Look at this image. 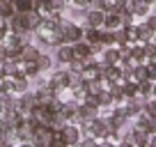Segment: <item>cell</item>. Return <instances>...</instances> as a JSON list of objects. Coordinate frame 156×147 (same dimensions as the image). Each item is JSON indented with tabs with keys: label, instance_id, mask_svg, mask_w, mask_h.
<instances>
[{
	"label": "cell",
	"instance_id": "cell-41",
	"mask_svg": "<svg viewBox=\"0 0 156 147\" xmlns=\"http://www.w3.org/2000/svg\"><path fill=\"white\" fill-rule=\"evenodd\" d=\"M154 97H156V81H154Z\"/></svg>",
	"mask_w": 156,
	"mask_h": 147
},
{
	"label": "cell",
	"instance_id": "cell-17",
	"mask_svg": "<svg viewBox=\"0 0 156 147\" xmlns=\"http://www.w3.org/2000/svg\"><path fill=\"white\" fill-rule=\"evenodd\" d=\"M37 64H39V69H41V74H48L51 69L55 67V60H53V53H39V58H37Z\"/></svg>",
	"mask_w": 156,
	"mask_h": 147
},
{
	"label": "cell",
	"instance_id": "cell-22",
	"mask_svg": "<svg viewBox=\"0 0 156 147\" xmlns=\"http://www.w3.org/2000/svg\"><path fill=\"white\" fill-rule=\"evenodd\" d=\"M0 94H16L14 76H2L0 78Z\"/></svg>",
	"mask_w": 156,
	"mask_h": 147
},
{
	"label": "cell",
	"instance_id": "cell-9",
	"mask_svg": "<svg viewBox=\"0 0 156 147\" xmlns=\"http://www.w3.org/2000/svg\"><path fill=\"white\" fill-rule=\"evenodd\" d=\"M71 48H73V55H76L78 60H87V58H92V44H90V41H85V39L73 41Z\"/></svg>",
	"mask_w": 156,
	"mask_h": 147
},
{
	"label": "cell",
	"instance_id": "cell-38",
	"mask_svg": "<svg viewBox=\"0 0 156 147\" xmlns=\"http://www.w3.org/2000/svg\"><path fill=\"white\" fill-rule=\"evenodd\" d=\"M149 145L156 147V133H149Z\"/></svg>",
	"mask_w": 156,
	"mask_h": 147
},
{
	"label": "cell",
	"instance_id": "cell-32",
	"mask_svg": "<svg viewBox=\"0 0 156 147\" xmlns=\"http://www.w3.org/2000/svg\"><path fill=\"white\" fill-rule=\"evenodd\" d=\"M145 60H156V44L154 41H145Z\"/></svg>",
	"mask_w": 156,
	"mask_h": 147
},
{
	"label": "cell",
	"instance_id": "cell-19",
	"mask_svg": "<svg viewBox=\"0 0 156 147\" xmlns=\"http://www.w3.org/2000/svg\"><path fill=\"white\" fill-rule=\"evenodd\" d=\"M131 131H133V145H138V147H147L149 145V133H147L145 129L131 127Z\"/></svg>",
	"mask_w": 156,
	"mask_h": 147
},
{
	"label": "cell",
	"instance_id": "cell-33",
	"mask_svg": "<svg viewBox=\"0 0 156 147\" xmlns=\"http://www.w3.org/2000/svg\"><path fill=\"white\" fill-rule=\"evenodd\" d=\"M126 41H129L126 30H124V28H117V30H115V46H124Z\"/></svg>",
	"mask_w": 156,
	"mask_h": 147
},
{
	"label": "cell",
	"instance_id": "cell-28",
	"mask_svg": "<svg viewBox=\"0 0 156 147\" xmlns=\"http://www.w3.org/2000/svg\"><path fill=\"white\" fill-rule=\"evenodd\" d=\"M99 39H101L106 46H115V30L101 28V37H99Z\"/></svg>",
	"mask_w": 156,
	"mask_h": 147
},
{
	"label": "cell",
	"instance_id": "cell-39",
	"mask_svg": "<svg viewBox=\"0 0 156 147\" xmlns=\"http://www.w3.org/2000/svg\"><path fill=\"white\" fill-rule=\"evenodd\" d=\"M5 76V60H0V78Z\"/></svg>",
	"mask_w": 156,
	"mask_h": 147
},
{
	"label": "cell",
	"instance_id": "cell-36",
	"mask_svg": "<svg viewBox=\"0 0 156 147\" xmlns=\"http://www.w3.org/2000/svg\"><path fill=\"white\" fill-rule=\"evenodd\" d=\"M147 71H149V81H156V60L147 62Z\"/></svg>",
	"mask_w": 156,
	"mask_h": 147
},
{
	"label": "cell",
	"instance_id": "cell-37",
	"mask_svg": "<svg viewBox=\"0 0 156 147\" xmlns=\"http://www.w3.org/2000/svg\"><path fill=\"white\" fill-rule=\"evenodd\" d=\"M142 21H145V23H147V25H149V28H151V30L156 32V14H154V12H151L149 16H145Z\"/></svg>",
	"mask_w": 156,
	"mask_h": 147
},
{
	"label": "cell",
	"instance_id": "cell-10",
	"mask_svg": "<svg viewBox=\"0 0 156 147\" xmlns=\"http://www.w3.org/2000/svg\"><path fill=\"white\" fill-rule=\"evenodd\" d=\"M7 28H9V32H25V14L23 12H16V14H12L9 19H7Z\"/></svg>",
	"mask_w": 156,
	"mask_h": 147
},
{
	"label": "cell",
	"instance_id": "cell-35",
	"mask_svg": "<svg viewBox=\"0 0 156 147\" xmlns=\"http://www.w3.org/2000/svg\"><path fill=\"white\" fill-rule=\"evenodd\" d=\"M90 7H92V9H103V12H108V0H90Z\"/></svg>",
	"mask_w": 156,
	"mask_h": 147
},
{
	"label": "cell",
	"instance_id": "cell-13",
	"mask_svg": "<svg viewBox=\"0 0 156 147\" xmlns=\"http://www.w3.org/2000/svg\"><path fill=\"white\" fill-rule=\"evenodd\" d=\"M19 99H21V103H23V108H25V113L30 115V110H32L34 106H37V92L34 90H25L23 94H19Z\"/></svg>",
	"mask_w": 156,
	"mask_h": 147
},
{
	"label": "cell",
	"instance_id": "cell-4",
	"mask_svg": "<svg viewBox=\"0 0 156 147\" xmlns=\"http://www.w3.org/2000/svg\"><path fill=\"white\" fill-rule=\"evenodd\" d=\"M51 53H53L55 67H67V64L71 62L73 58H76V55H73V48H71V44H67V41H64V44H60V46H55V48L51 51Z\"/></svg>",
	"mask_w": 156,
	"mask_h": 147
},
{
	"label": "cell",
	"instance_id": "cell-25",
	"mask_svg": "<svg viewBox=\"0 0 156 147\" xmlns=\"http://www.w3.org/2000/svg\"><path fill=\"white\" fill-rule=\"evenodd\" d=\"M122 85H124V97H126V99H131V97H136V94H140V92H138V83H136L133 78H124Z\"/></svg>",
	"mask_w": 156,
	"mask_h": 147
},
{
	"label": "cell",
	"instance_id": "cell-8",
	"mask_svg": "<svg viewBox=\"0 0 156 147\" xmlns=\"http://www.w3.org/2000/svg\"><path fill=\"white\" fill-rule=\"evenodd\" d=\"M99 115H101V108L99 106H90V103H85V101L78 103V115H76L78 122H80V120H90V122H92V120H97Z\"/></svg>",
	"mask_w": 156,
	"mask_h": 147
},
{
	"label": "cell",
	"instance_id": "cell-20",
	"mask_svg": "<svg viewBox=\"0 0 156 147\" xmlns=\"http://www.w3.org/2000/svg\"><path fill=\"white\" fill-rule=\"evenodd\" d=\"M131 78L136 81V83H142V81H147V78H149V71H147V62H138L136 67H133Z\"/></svg>",
	"mask_w": 156,
	"mask_h": 147
},
{
	"label": "cell",
	"instance_id": "cell-5",
	"mask_svg": "<svg viewBox=\"0 0 156 147\" xmlns=\"http://www.w3.org/2000/svg\"><path fill=\"white\" fill-rule=\"evenodd\" d=\"M97 60L103 64V67L119 64V60H122V48H119V46H106V48H103V53L97 55Z\"/></svg>",
	"mask_w": 156,
	"mask_h": 147
},
{
	"label": "cell",
	"instance_id": "cell-18",
	"mask_svg": "<svg viewBox=\"0 0 156 147\" xmlns=\"http://www.w3.org/2000/svg\"><path fill=\"white\" fill-rule=\"evenodd\" d=\"M97 99H99L101 110H110V108L115 106V99H112V92H110V90H99Z\"/></svg>",
	"mask_w": 156,
	"mask_h": 147
},
{
	"label": "cell",
	"instance_id": "cell-27",
	"mask_svg": "<svg viewBox=\"0 0 156 147\" xmlns=\"http://www.w3.org/2000/svg\"><path fill=\"white\" fill-rule=\"evenodd\" d=\"M138 92H140L142 97H147V99L154 97V81L147 78V81H142V83H138Z\"/></svg>",
	"mask_w": 156,
	"mask_h": 147
},
{
	"label": "cell",
	"instance_id": "cell-12",
	"mask_svg": "<svg viewBox=\"0 0 156 147\" xmlns=\"http://www.w3.org/2000/svg\"><path fill=\"white\" fill-rule=\"evenodd\" d=\"M34 92H37V101L44 103V106H48L51 101H53L58 94H55V90H51L48 85H41V88H34Z\"/></svg>",
	"mask_w": 156,
	"mask_h": 147
},
{
	"label": "cell",
	"instance_id": "cell-16",
	"mask_svg": "<svg viewBox=\"0 0 156 147\" xmlns=\"http://www.w3.org/2000/svg\"><path fill=\"white\" fill-rule=\"evenodd\" d=\"M103 28H108V30H117V28H122V16H119V12H115V9L106 12Z\"/></svg>",
	"mask_w": 156,
	"mask_h": 147
},
{
	"label": "cell",
	"instance_id": "cell-6",
	"mask_svg": "<svg viewBox=\"0 0 156 147\" xmlns=\"http://www.w3.org/2000/svg\"><path fill=\"white\" fill-rule=\"evenodd\" d=\"M41 51H44V48H41L37 41H28V44L21 46V51H19V60H21V62H30V60H37Z\"/></svg>",
	"mask_w": 156,
	"mask_h": 147
},
{
	"label": "cell",
	"instance_id": "cell-15",
	"mask_svg": "<svg viewBox=\"0 0 156 147\" xmlns=\"http://www.w3.org/2000/svg\"><path fill=\"white\" fill-rule=\"evenodd\" d=\"M23 14H25V28H28V32H34V30L39 28V23H41V14H39L37 9L23 12Z\"/></svg>",
	"mask_w": 156,
	"mask_h": 147
},
{
	"label": "cell",
	"instance_id": "cell-2",
	"mask_svg": "<svg viewBox=\"0 0 156 147\" xmlns=\"http://www.w3.org/2000/svg\"><path fill=\"white\" fill-rule=\"evenodd\" d=\"M58 138V131H55L51 124H39L34 129V138H32V145L34 147H53V140Z\"/></svg>",
	"mask_w": 156,
	"mask_h": 147
},
{
	"label": "cell",
	"instance_id": "cell-21",
	"mask_svg": "<svg viewBox=\"0 0 156 147\" xmlns=\"http://www.w3.org/2000/svg\"><path fill=\"white\" fill-rule=\"evenodd\" d=\"M14 83H16V94H23L25 90H30V78L23 74V69L19 74H14Z\"/></svg>",
	"mask_w": 156,
	"mask_h": 147
},
{
	"label": "cell",
	"instance_id": "cell-29",
	"mask_svg": "<svg viewBox=\"0 0 156 147\" xmlns=\"http://www.w3.org/2000/svg\"><path fill=\"white\" fill-rule=\"evenodd\" d=\"M16 12H30L34 9V0H14Z\"/></svg>",
	"mask_w": 156,
	"mask_h": 147
},
{
	"label": "cell",
	"instance_id": "cell-30",
	"mask_svg": "<svg viewBox=\"0 0 156 147\" xmlns=\"http://www.w3.org/2000/svg\"><path fill=\"white\" fill-rule=\"evenodd\" d=\"M67 69H69V71H73V74H83V69H85V60H78V58H73L71 62L67 64Z\"/></svg>",
	"mask_w": 156,
	"mask_h": 147
},
{
	"label": "cell",
	"instance_id": "cell-24",
	"mask_svg": "<svg viewBox=\"0 0 156 147\" xmlns=\"http://www.w3.org/2000/svg\"><path fill=\"white\" fill-rule=\"evenodd\" d=\"M23 74L28 76L30 81H32L34 76H39V74H41V69H39L37 60H30V62H23Z\"/></svg>",
	"mask_w": 156,
	"mask_h": 147
},
{
	"label": "cell",
	"instance_id": "cell-31",
	"mask_svg": "<svg viewBox=\"0 0 156 147\" xmlns=\"http://www.w3.org/2000/svg\"><path fill=\"white\" fill-rule=\"evenodd\" d=\"M142 113H147L149 117H154V120H156V99H154V97H149V99L145 101V108H142Z\"/></svg>",
	"mask_w": 156,
	"mask_h": 147
},
{
	"label": "cell",
	"instance_id": "cell-40",
	"mask_svg": "<svg viewBox=\"0 0 156 147\" xmlns=\"http://www.w3.org/2000/svg\"><path fill=\"white\" fill-rule=\"evenodd\" d=\"M147 2H149V5H156V0H147Z\"/></svg>",
	"mask_w": 156,
	"mask_h": 147
},
{
	"label": "cell",
	"instance_id": "cell-14",
	"mask_svg": "<svg viewBox=\"0 0 156 147\" xmlns=\"http://www.w3.org/2000/svg\"><path fill=\"white\" fill-rule=\"evenodd\" d=\"M136 34H138V41H151L154 39V30L149 28V25L145 23V21H140V23H136Z\"/></svg>",
	"mask_w": 156,
	"mask_h": 147
},
{
	"label": "cell",
	"instance_id": "cell-3",
	"mask_svg": "<svg viewBox=\"0 0 156 147\" xmlns=\"http://www.w3.org/2000/svg\"><path fill=\"white\" fill-rule=\"evenodd\" d=\"M58 136L62 138V142H64L67 147H73V145H78V142H80L83 131H80V127H78L76 122H67V124L58 131Z\"/></svg>",
	"mask_w": 156,
	"mask_h": 147
},
{
	"label": "cell",
	"instance_id": "cell-11",
	"mask_svg": "<svg viewBox=\"0 0 156 147\" xmlns=\"http://www.w3.org/2000/svg\"><path fill=\"white\" fill-rule=\"evenodd\" d=\"M23 117H25V115H21L19 110H7V113L2 115V120H5V127L9 129V131H16V127L23 122Z\"/></svg>",
	"mask_w": 156,
	"mask_h": 147
},
{
	"label": "cell",
	"instance_id": "cell-7",
	"mask_svg": "<svg viewBox=\"0 0 156 147\" xmlns=\"http://www.w3.org/2000/svg\"><path fill=\"white\" fill-rule=\"evenodd\" d=\"M103 21H106V12L103 9H92V7H87V14H85V19H83V25L103 28Z\"/></svg>",
	"mask_w": 156,
	"mask_h": 147
},
{
	"label": "cell",
	"instance_id": "cell-34",
	"mask_svg": "<svg viewBox=\"0 0 156 147\" xmlns=\"http://www.w3.org/2000/svg\"><path fill=\"white\" fill-rule=\"evenodd\" d=\"M78 145H85V147H97V145H99V140L92 136V133H85V136L80 138V142H78Z\"/></svg>",
	"mask_w": 156,
	"mask_h": 147
},
{
	"label": "cell",
	"instance_id": "cell-1",
	"mask_svg": "<svg viewBox=\"0 0 156 147\" xmlns=\"http://www.w3.org/2000/svg\"><path fill=\"white\" fill-rule=\"evenodd\" d=\"M48 88L55 90V94L62 97V92H67L69 88V69L67 67H53L48 71Z\"/></svg>",
	"mask_w": 156,
	"mask_h": 147
},
{
	"label": "cell",
	"instance_id": "cell-26",
	"mask_svg": "<svg viewBox=\"0 0 156 147\" xmlns=\"http://www.w3.org/2000/svg\"><path fill=\"white\" fill-rule=\"evenodd\" d=\"M12 14H16L14 0H0V16H2V19H9Z\"/></svg>",
	"mask_w": 156,
	"mask_h": 147
},
{
	"label": "cell",
	"instance_id": "cell-23",
	"mask_svg": "<svg viewBox=\"0 0 156 147\" xmlns=\"http://www.w3.org/2000/svg\"><path fill=\"white\" fill-rule=\"evenodd\" d=\"M67 92H69V97L78 99V101H83V99H85V94H87V88H85V81H80V83H78V85H73V88H69Z\"/></svg>",
	"mask_w": 156,
	"mask_h": 147
}]
</instances>
